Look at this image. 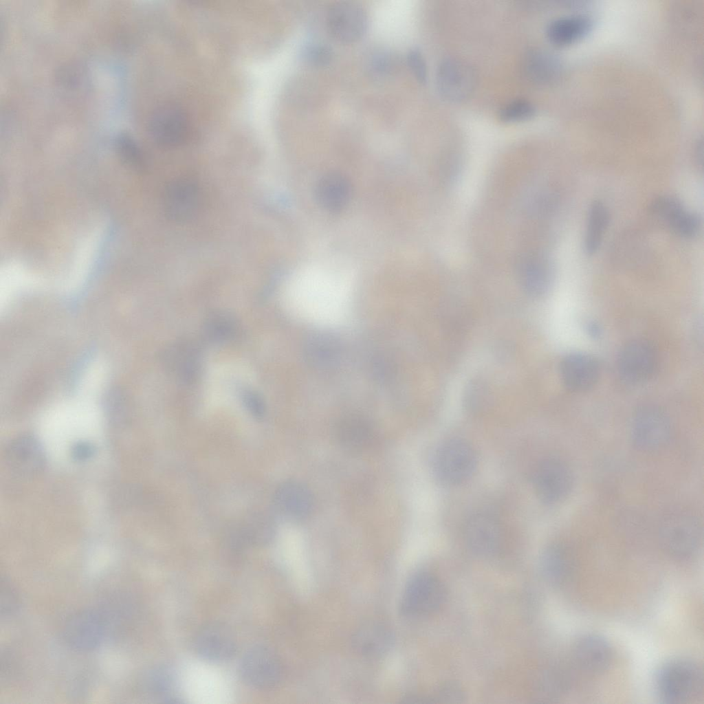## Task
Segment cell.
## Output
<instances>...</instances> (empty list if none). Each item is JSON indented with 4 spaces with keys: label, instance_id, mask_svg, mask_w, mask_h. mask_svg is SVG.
I'll return each mask as SVG.
<instances>
[{
    "label": "cell",
    "instance_id": "d4e9b609",
    "mask_svg": "<svg viewBox=\"0 0 704 704\" xmlns=\"http://www.w3.org/2000/svg\"><path fill=\"white\" fill-rule=\"evenodd\" d=\"M373 434L371 424L365 418L349 415L341 419L336 427V437L340 446L351 452H359L371 443Z\"/></svg>",
    "mask_w": 704,
    "mask_h": 704
},
{
    "label": "cell",
    "instance_id": "d6986e66",
    "mask_svg": "<svg viewBox=\"0 0 704 704\" xmlns=\"http://www.w3.org/2000/svg\"><path fill=\"white\" fill-rule=\"evenodd\" d=\"M576 556L568 544L556 542L548 545L540 558V568L544 578L560 585L568 582L575 573Z\"/></svg>",
    "mask_w": 704,
    "mask_h": 704
},
{
    "label": "cell",
    "instance_id": "ac0fdd59",
    "mask_svg": "<svg viewBox=\"0 0 704 704\" xmlns=\"http://www.w3.org/2000/svg\"><path fill=\"white\" fill-rule=\"evenodd\" d=\"M573 655L575 663L582 670L600 674L609 667L613 652L609 643L603 637L589 633L575 641Z\"/></svg>",
    "mask_w": 704,
    "mask_h": 704
},
{
    "label": "cell",
    "instance_id": "6da1fadb",
    "mask_svg": "<svg viewBox=\"0 0 704 704\" xmlns=\"http://www.w3.org/2000/svg\"><path fill=\"white\" fill-rule=\"evenodd\" d=\"M656 692L661 701L681 703L692 699L703 688V672L695 661L683 657L670 659L657 670Z\"/></svg>",
    "mask_w": 704,
    "mask_h": 704
},
{
    "label": "cell",
    "instance_id": "bcb514c9",
    "mask_svg": "<svg viewBox=\"0 0 704 704\" xmlns=\"http://www.w3.org/2000/svg\"><path fill=\"white\" fill-rule=\"evenodd\" d=\"M587 330L588 333L593 337L598 336L600 331L599 327L593 322L587 324Z\"/></svg>",
    "mask_w": 704,
    "mask_h": 704
},
{
    "label": "cell",
    "instance_id": "f35d334b",
    "mask_svg": "<svg viewBox=\"0 0 704 704\" xmlns=\"http://www.w3.org/2000/svg\"><path fill=\"white\" fill-rule=\"evenodd\" d=\"M147 676L146 687L153 694L164 695L171 688V675L164 669L153 670Z\"/></svg>",
    "mask_w": 704,
    "mask_h": 704
},
{
    "label": "cell",
    "instance_id": "b9f144b4",
    "mask_svg": "<svg viewBox=\"0 0 704 704\" xmlns=\"http://www.w3.org/2000/svg\"><path fill=\"white\" fill-rule=\"evenodd\" d=\"M433 698L435 703H459L463 702L465 695L458 684L448 682L440 686Z\"/></svg>",
    "mask_w": 704,
    "mask_h": 704
},
{
    "label": "cell",
    "instance_id": "4316f807",
    "mask_svg": "<svg viewBox=\"0 0 704 704\" xmlns=\"http://www.w3.org/2000/svg\"><path fill=\"white\" fill-rule=\"evenodd\" d=\"M340 344L333 335L319 333L310 336L305 342L304 353L308 363L315 367L327 368L339 360Z\"/></svg>",
    "mask_w": 704,
    "mask_h": 704
},
{
    "label": "cell",
    "instance_id": "30bf717a",
    "mask_svg": "<svg viewBox=\"0 0 704 704\" xmlns=\"http://www.w3.org/2000/svg\"><path fill=\"white\" fill-rule=\"evenodd\" d=\"M534 487L538 498L547 504L562 501L571 492L573 476L569 467L558 459L541 461L534 474Z\"/></svg>",
    "mask_w": 704,
    "mask_h": 704
},
{
    "label": "cell",
    "instance_id": "7bdbcfd3",
    "mask_svg": "<svg viewBox=\"0 0 704 704\" xmlns=\"http://www.w3.org/2000/svg\"><path fill=\"white\" fill-rule=\"evenodd\" d=\"M242 402L247 410L254 417L260 419L265 414V405L260 395L249 388L241 393Z\"/></svg>",
    "mask_w": 704,
    "mask_h": 704
},
{
    "label": "cell",
    "instance_id": "83f0119b",
    "mask_svg": "<svg viewBox=\"0 0 704 704\" xmlns=\"http://www.w3.org/2000/svg\"><path fill=\"white\" fill-rule=\"evenodd\" d=\"M609 222L610 214L606 206L600 201H593L588 210L584 237V249L588 255L599 249Z\"/></svg>",
    "mask_w": 704,
    "mask_h": 704
},
{
    "label": "cell",
    "instance_id": "3957f363",
    "mask_svg": "<svg viewBox=\"0 0 704 704\" xmlns=\"http://www.w3.org/2000/svg\"><path fill=\"white\" fill-rule=\"evenodd\" d=\"M446 598L442 582L426 571L415 573L408 580L402 596L400 611L408 617H421L439 610Z\"/></svg>",
    "mask_w": 704,
    "mask_h": 704
},
{
    "label": "cell",
    "instance_id": "2e32d148",
    "mask_svg": "<svg viewBox=\"0 0 704 704\" xmlns=\"http://www.w3.org/2000/svg\"><path fill=\"white\" fill-rule=\"evenodd\" d=\"M560 373L567 389L582 393L591 389L597 383L600 367L592 355L581 352L571 353L562 360Z\"/></svg>",
    "mask_w": 704,
    "mask_h": 704
},
{
    "label": "cell",
    "instance_id": "cb8c5ba5",
    "mask_svg": "<svg viewBox=\"0 0 704 704\" xmlns=\"http://www.w3.org/2000/svg\"><path fill=\"white\" fill-rule=\"evenodd\" d=\"M351 194L349 181L337 172L323 175L315 187V195L319 205L331 212L343 210L349 201Z\"/></svg>",
    "mask_w": 704,
    "mask_h": 704
},
{
    "label": "cell",
    "instance_id": "7c38bea8",
    "mask_svg": "<svg viewBox=\"0 0 704 704\" xmlns=\"http://www.w3.org/2000/svg\"><path fill=\"white\" fill-rule=\"evenodd\" d=\"M193 645L197 655L214 663L230 659L237 650L236 639L232 630L217 622L202 626L195 635Z\"/></svg>",
    "mask_w": 704,
    "mask_h": 704
},
{
    "label": "cell",
    "instance_id": "d590c367",
    "mask_svg": "<svg viewBox=\"0 0 704 704\" xmlns=\"http://www.w3.org/2000/svg\"><path fill=\"white\" fill-rule=\"evenodd\" d=\"M535 113L536 109L530 102L524 99H516L500 109L499 118L504 122H518L531 119Z\"/></svg>",
    "mask_w": 704,
    "mask_h": 704
},
{
    "label": "cell",
    "instance_id": "44dd1931",
    "mask_svg": "<svg viewBox=\"0 0 704 704\" xmlns=\"http://www.w3.org/2000/svg\"><path fill=\"white\" fill-rule=\"evenodd\" d=\"M164 366L176 378L185 383L197 380L200 371L198 349L187 341H179L166 347L162 352Z\"/></svg>",
    "mask_w": 704,
    "mask_h": 704
},
{
    "label": "cell",
    "instance_id": "8992f818",
    "mask_svg": "<svg viewBox=\"0 0 704 704\" xmlns=\"http://www.w3.org/2000/svg\"><path fill=\"white\" fill-rule=\"evenodd\" d=\"M240 674L250 686L269 690L280 682L283 670L276 654L267 646L258 645L250 648L243 656Z\"/></svg>",
    "mask_w": 704,
    "mask_h": 704
},
{
    "label": "cell",
    "instance_id": "ee69618b",
    "mask_svg": "<svg viewBox=\"0 0 704 704\" xmlns=\"http://www.w3.org/2000/svg\"><path fill=\"white\" fill-rule=\"evenodd\" d=\"M70 453L74 460L85 461L93 457L96 453V448L89 441H80L72 446Z\"/></svg>",
    "mask_w": 704,
    "mask_h": 704
},
{
    "label": "cell",
    "instance_id": "7402d4cb",
    "mask_svg": "<svg viewBox=\"0 0 704 704\" xmlns=\"http://www.w3.org/2000/svg\"><path fill=\"white\" fill-rule=\"evenodd\" d=\"M394 643L390 629L377 621H368L359 626L353 632L351 644L353 649L366 657L376 658L386 654Z\"/></svg>",
    "mask_w": 704,
    "mask_h": 704
},
{
    "label": "cell",
    "instance_id": "4fadbf2b",
    "mask_svg": "<svg viewBox=\"0 0 704 704\" xmlns=\"http://www.w3.org/2000/svg\"><path fill=\"white\" fill-rule=\"evenodd\" d=\"M436 82L443 98L451 102H460L472 94L476 77L474 70L467 63L450 58L439 65Z\"/></svg>",
    "mask_w": 704,
    "mask_h": 704
},
{
    "label": "cell",
    "instance_id": "d6a6232c",
    "mask_svg": "<svg viewBox=\"0 0 704 704\" xmlns=\"http://www.w3.org/2000/svg\"><path fill=\"white\" fill-rule=\"evenodd\" d=\"M115 146L120 158L127 166L137 170L143 168L142 151L130 135L125 133L119 134L116 138Z\"/></svg>",
    "mask_w": 704,
    "mask_h": 704
},
{
    "label": "cell",
    "instance_id": "ffe728a7",
    "mask_svg": "<svg viewBox=\"0 0 704 704\" xmlns=\"http://www.w3.org/2000/svg\"><path fill=\"white\" fill-rule=\"evenodd\" d=\"M276 510L290 520H299L308 516L313 508L311 491L301 483L286 481L281 483L274 494Z\"/></svg>",
    "mask_w": 704,
    "mask_h": 704
},
{
    "label": "cell",
    "instance_id": "f546056e",
    "mask_svg": "<svg viewBox=\"0 0 704 704\" xmlns=\"http://www.w3.org/2000/svg\"><path fill=\"white\" fill-rule=\"evenodd\" d=\"M236 329V322L228 314L216 312L210 314L204 323L205 335L214 342H223L231 339Z\"/></svg>",
    "mask_w": 704,
    "mask_h": 704
},
{
    "label": "cell",
    "instance_id": "ba28073f",
    "mask_svg": "<svg viewBox=\"0 0 704 704\" xmlns=\"http://www.w3.org/2000/svg\"><path fill=\"white\" fill-rule=\"evenodd\" d=\"M106 631V621L99 611L85 608L72 614L67 620L63 637L72 650L86 652L96 648Z\"/></svg>",
    "mask_w": 704,
    "mask_h": 704
},
{
    "label": "cell",
    "instance_id": "9a60e30c",
    "mask_svg": "<svg viewBox=\"0 0 704 704\" xmlns=\"http://www.w3.org/2000/svg\"><path fill=\"white\" fill-rule=\"evenodd\" d=\"M45 453L41 444L29 434L12 439L6 449V463L10 470L22 478L37 475L45 465Z\"/></svg>",
    "mask_w": 704,
    "mask_h": 704
},
{
    "label": "cell",
    "instance_id": "484cf974",
    "mask_svg": "<svg viewBox=\"0 0 704 704\" xmlns=\"http://www.w3.org/2000/svg\"><path fill=\"white\" fill-rule=\"evenodd\" d=\"M591 28L592 21L588 17L582 15L567 16L550 22L546 33L553 44L565 45L582 38Z\"/></svg>",
    "mask_w": 704,
    "mask_h": 704
},
{
    "label": "cell",
    "instance_id": "5b68a950",
    "mask_svg": "<svg viewBox=\"0 0 704 704\" xmlns=\"http://www.w3.org/2000/svg\"><path fill=\"white\" fill-rule=\"evenodd\" d=\"M630 437L633 445L643 451H653L662 448L671 436L669 417L660 407L645 404L636 409L630 426Z\"/></svg>",
    "mask_w": 704,
    "mask_h": 704
},
{
    "label": "cell",
    "instance_id": "f1b7e54d",
    "mask_svg": "<svg viewBox=\"0 0 704 704\" xmlns=\"http://www.w3.org/2000/svg\"><path fill=\"white\" fill-rule=\"evenodd\" d=\"M525 69L528 76L534 81L545 83L555 78L558 72V64L551 54L533 51L527 54Z\"/></svg>",
    "mask_w": 704,
    "mask_h": 704
},
{
    "label": "cell",
    "instance_id": "4dcf8cb0",
    "mask_svg": "<svg viewBox=\"0 0 704 704\" xmlns=\"http://www.w3.org/2000/svg\"><path fill=\"white\" fill-rule=\"evenodd\" d=\"M241 529L249 544H265L274 534L272 519L263 514H253Z\"/></svg>",
    "mask_w": 704,
    "mask_h": 704
},
{
    "label": "cell",
    "instance_id": "836d02e7",
    "mask_svg": "<svg viewBox=\"0 0 704 704\" xmlns=\"http://www.w3.org/2000/svg\"><path fill=\"white\" fill-rule=\"evenodd\" d=\"M395 55L387 50H377L372 52L367 60V71L377 80L390 77L396 68Z\"/></svg>",
    "mask_w": 704,
    "mask_h": 704
},
{
    "label": "cell",
    "instance_id": "277c9868",
    "mask_svg": "<svg viewBox=\"0 0 704 704\" xmlns=\"http://www.w3.org/2000/svg\"><path fill=\"white\" fill-rule=\"evenodd\" d=\"M477 463L473 448L464 440L454 439L444 442L437 450L433 470L437 478L447 485H457L468 480Z\"/></svg>",
    "mask_w": 704,
    "mask_h": 704
},
{
    "label": "cell",
    "instance_id": "603a6c76",
    "mask_svg": "<svg viewBox=\"0 0 704 704\" xmlns=\"http://www.w3.org/2000/svg\"><path fill=\"white\" fill-rule=\"evenodd\" d=\"M199 204L195 184L188 179H178L166 188L164 204L166 212L175 221H184L193 216Z\"/></svg>",
    "mask_w": 704,
    "mask_h": 704
},
{
    "label": "cell",
    "instance_id": "8fae6325",
    "mask_svg": "<svg viewBox=\"0 0 704 704\" xmlns=\"http://www.w3.org/2000/svg\"><path fill=\"white\" fill-rule=\"evenodd\" d=\"M515 269L521 287L531 296H542L552 285V263L547 255L538 250L529 249L519 253Z\"/></svg>",
    "mask_w": 704,
    "mask_h": 704
},
{
    "label": "cell",
    "instance_id": "60d3db41",
    "mask_svg": "<svg viewBox=\"0 0 704 704\" xmlns=\"http://www.w3.org/2000/svg\"><path fill=\"white\" fill-rule=\"evenodd\" d=\"M406 63L413 76L420 83L427 81V67L424 57L417 48L410 49L406 54Z\"/></svg>",
    "mask_w": 704,
    "mask_h": 704
},
{
    "label": "cell",
    "instance_id": "e575fe53",
    "mask_svg": "<svg viewBox=\"0 0 704 704\" xmlns=\"http://www.w3.org/2000/svg\"><path fill=\"white\" fill-rule=\"evenodd\" d=\"M684 209L682 202L670 195L658 197L650 206L652 214L667 226Z\"/></svg>",
    "mask_w": 704,
    "mask_h": 704
},
{
    "label": "cell",
    "instance_id": "8d00e7d4",
    "mask_svg": "<svg viewBox=\"0 0 704 704\" xmlns=\"http://www.w3.org/2000/svg\"><path fill=\"white\" fill-rule=\"evenodd\" d=\"M668 226L681 237L692 238L698 233L701 226V220L696 213L688 211L685 208Z\"/></svg>",
    "mask_w": 704,
    "mask_h": 704
},
{
    "label": "cell",
    "instance_id": "5bb4252c",
    "mask_svg": "<svg viewBox=\"0 0 704 704\" xmlns=\"http://www.w3.org/2000/svg\"><path fill=\"white\" fill-rule=\"evenodd\" d=\"M149 133L153 140L165 148L176 147L186 138L188 122L179 107L167 104L156 109L151 116Z\"/></svg>",
    "mask_w": 704,
    "mask_h": 704
},
{
    "label": "cell",
    "instance_id": "74e56055",
    "mask_svg": "<svg viewBox=\"0 0 704 704\" xmlns=\"http://www.w3.org/2000/svg\"><path fill=\"white\" fill-rule=\"evenodd\" d=\"M0 594L1 615H12L18 609L19 599L15 587L6 578L1 580Z\"/></svg>",
    "mask_w": 704,
    "mask_h": 704
},
{
    "label": "cell",
    "instance_id": "52a82bcc",
    "mask_svg": "<svg viewBox=\"0 0 704 704\" xmlns=\"http://www.w3.org/2000/svg\"><path fill=\"white\" fill-rule=\"evenodd\" d=\"M326 23L335 40L342 43H353L366 34L368 16L366 10L358 3L338 1L328 9Z\"/></svg>",
    "mask_w": 704,
    "mask_h": 704
},
{
    "label": "cell",
    "instance_id": "e0dca14e",
    "mask_svg": "<svg viewBox=\"0 0 704 704\" xmlns=\"http://www.w3.org/2000/svg\"><path fill=\"white\" fill-rule=\"evenodd\" d=\"M464 539L469 549L475 554L485 557L492 556L500 545V527L492 516L476 514L465 523Z\"/></svg>",
    "mask_w": 704,
    "mask_h": 704
},
{
    "label": "cell",
    "instance_id": "ab89813d",
    "mask_svg": "<svg viewBox=\"0 0 704 704\" xmlns=\"http://www.w3.org/2000/svg\"><path fill=\"white\" fill-rule=\"evenodd\" d=\"M61 85L69 89L79 88L80 85L85 80V74L82 68L73 63L63 67L59 72Z\"/></svg>",
    "mask_w": 704,
    "mask_h": 704
},
{
    "label": "cell",
    "instance_id": "1f68e13d",
    "mask_svg": "<svg viewBox=\"0 0 704 704\" xmlns=\"http://www.w3.org/2000/svg\"><path fill=\"white\" fill-rule=\"evenodd\" d=\"M299 57L307 65L324 67L332 61L333 52L328 44L318 41H310L301 45Z\"/></svg>",
    "mask_w": 704,
    "mask_h": 704
},
{
    "label": "cell",
    "instance_id": "f6af8a7d",
    "mask_svg": "<svg viewBox=\"0 0 704 704\" xmlns=\"http://www.w3.org/2000/svg\"><path fill=\"white\" fill-rule=\"evenodd\" d=\"M703 141L701 140L697 143L696 148V159L698 166L700 168H703Z\"/></svg>",
    "mask_w": 704,
    "mask_h": 704
},
{
    "label": "cell",
    "instance_id": "7a4b0ae2",
    "mask_svg": "<svg viewBox=\"0 0 704 704\" xmlns=\"http://www.w3.org/2000/svg\"><path fill=\"white\" fill-rule=\"evenodd\" d=\"M701 520L685 510H676L666 515L661 521L659 538L661 547L670 555L686 558L694 554L702 539Z\"/></svg>",
    "mask_w": 704,
    "mask_h": 704
},
{
    "label": "cell",
    "instance_id": "9c48e42d",
    "mask_svg": "<svg viewBox=\"0 0 704 704\" xmlns=\"http://www.w3.org/2000/svg\"><path fill=\"white\" fill-rule=\"evenodd\" d=\"M657 363V354L653 345L648 340L636 339L622 348L617 358V369L626 382L641 384L652 377Z\"/></svg>",
    "mask_w": 704,
    "mask_h": 704
}]
</instances>
